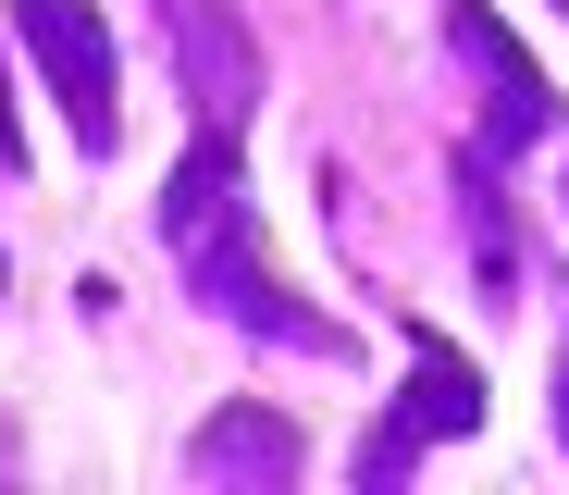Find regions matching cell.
Returning a JSON list of instances; mask_svg holds the SVG:
<instances>
[{"instance_id": "1", "label": "cell", "mask_w": 569, "mask_h": 495, "mask_svg": "<svg viewBox=\"0 0 569 495\" xmlns=\"http://www.w3.org/2000/svg\"><path fill=\"white\" fill-rule=\"evenodd\" d=\"M13 26L50 50V75H62V99H74V125L112 149V75H100V26H87V0H13Z\"/></svg>"}, {"instance_id": "2", "label": "cell", "mask_w": 569, "mask_h": 495, "mask_svg": "<svg viewBox=\"0 0 569 495\" xmlns=\"http://www.w3.org/2000/svg\"><path fill=\"white\" fill-rule=\"evenodd\" d=\"M0 137H13V125H0Z\"/></svg>"}]
</instances>
